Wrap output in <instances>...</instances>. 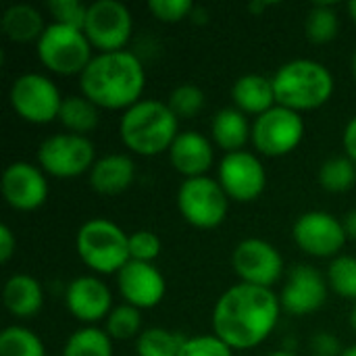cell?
I'll return each instance as SVG.
<instances>
[{
	"instance_id": "1",
	"label": "cell",
	"mask_w": 356,
	"mask_h": 356,
	"mask_svg": "<svg viewBox=\"0 0 356 356\" xmlns=\"http://www.w3.org/2000/svg\"><path fill=\"white\" fill-rule=\"evenodd\" d=\"M282 313L271 288L236 284L221 294L213 311V332L232 350L254 348L275 330Z\"/></svg>"
},
{
	"instance_id": "2",
	"label": "cell",
	"mask_w": 356,
	"mask_h": 356,
	"mask_svg": "<svg viewBox=\"0 0 356 356\" xmlns=\"http://www.w3.org/2000/svg\"><path fill=\"white\" fill-rule=\"evenodd\" d=\"M146 83L142 60L129 50L100 52L79 75L81 94L98 108L119 111L140 102Z\"/></svg>"
},
{
	"instance_id": "3",
	"label": "cell",
	"mask_w": 356,
	"mask_h": 356,
	"mask_svg": "<svg viewBox=\"0 0 356 356\" xmlns=\"http://www.w3.org/2000/svg\"><path fill=\"white\" fill-rule=\"evenodd\" d=\"M123 144L140 156H156L169 152L179 136V119L167 102L144 98L129 106L119 123Z\"/></svg>"
},
{
	"instance_id": "4",
	"label": "cell",
	"mask_w": 356,
	"mask_h": 356,
	"mask_svg": "<svg viewBox=\"0 0 356 356\" xmlns=\"http://www.w3.org/2000/svg\"><path fill=\"white\" fill-rule=\"evenodd\" d=\"M275 102L290 111H315L323 106L334 94L332 71L313 58H294L277 69L271 77Z\"/></svg>"
},
{
	"instance_id": "5",
	"label": "cell",
	"mask_w": 356,
	"mask_h": 356,
	"mask_svg": "<svg viewBox=\"0 0 356 356\" xmlns=\"http://www.w3.org/2000/svg\"><path fill=\"white\" fill-rule=\"evenodd\" d=\"M75 250L94 273H119L129 263V234L108 219H90L77 229Z\"/></svg>"
},
{
	"instance_id": "6",
	"label": "cell",
	"mask_w": 356,
	"mask_h": 356,
	"mask_svg": "<svg viewBox=\"0 0 356 356\" xmlns=\"http://www.w3.org/2000/svg\"><path fill=\"white\" fill-rule=\"evenodd\" d=\"M35 48L40 63L58 75H81L94 58L92 44L83 29L67 27L60 23L46 25L42 38L35 42Z\"/></svg>"
},
{
	"instance_id": "7",
	"label": "cell",
	"mask_w": 356,
	"mask_h": 356,
	"mask_svg": "<svg viewBox=\"0 0 356 356\" xmlns=\"http://www.w3.org/2000/svg\"><path fill=\"white\" fill-rule=\"evenodd\" d=\"M177 209L190 225L198 229H213L225 221L229 196L221 188L219 179L207 175L192 177L177 190Z\"/></svg>"
},
{
	"instance_id": "8",
	"label": "cell",
	"mask_w": 356,
	"mask_h": 356,
	"mask_svg": "<svg viewBox=\"0 0 356 356\" xmlns=\"http://www.w3.org/2000/svg\"><path fill=\"white\" fill-rule=\"evenodd\" d=\"M8 102L23 121L44 125L58 119L63 96L50 77L42 73H23L10 86Z\"/></svg>"
},
{
	"instance_id": "9",
	"label": "cell",
	"mask_w": 356,
	"mask_h": 356,
	"mask_svg": "<svg viewBox=\"0 0 356 356\" xmlns=\"http://www.w3.org/2000/svg\"><path fill=\"white\" fill-rule=\"evenodd\" d=\"M305 136V121L300 113L275 104L267 113L259 115L252 123V144L265 156L290 154Z\"/></svg>"
},
{
	"instance_id": "10",
	"label": "cell",
	"mask_w": 356,
	"mask_h": 356,
	"mask_svg": "<svg viewBox=\"0 0 356 356\" xmlns=\"http://www.w3.org/2000/svg\"><path fill=\"white\" fill-rule=\"evenodd\" d=\"M38 163L52 177H77L94 167V144L86 136L54 134L40 144Z\"/></svg>"
},
{
	"instance_id": "11",
	"label": "cell",
	"mask_w": 356,
	"mask_h": 356,
	"mask_svg": "<svg viewBox=\"0 0 356 356\" xmlns=\"http://www.w3.org/2000/svg\"><path fill=\"white\" fill-rule=\"evenodd\" d=\"M134 19L129 8L119 0H96L88 4V17L83 33L88 35L92 48L100 52L123 50L131 38Z\"/></svg>"
},
{
	"instance_id": "12",
	"label": "cell",
	"mask_w": 356,
	"mask_h": 356,
	"mask_svg": "<svg viewBox=\"0 0 356 356\" xmlns=\"http://www.w3.org/2000/svg\"><path fill=\"white\" fill-rule=\"evenodd\" d=\"M232 265L242 284L259 288H271L284 273V259L280 250L261 238L242 240L234 248Z\"/></svg>"
},
{
	"instance_id": "13",
	"label": "cell",
	"mask_w": 356,
	"mask_h": 356,
	"mask_svg": "<svg viewBox=\"0 0 356 356\" xmlns=\"http://www.w3.org/2000/svg\"><path fill=\"white\" fill-rule=\"evenodd\" d=\"M292 236L300 250L317 259H336L348 240L342 221L325 211H309L300 215L294 221Z\"/></svg>"
},
{
	"instance_id": "14",
	"label": "cell",
	"mask_w": 356,
	"mask_h": 356,
	"mask_svg": "<svg viewBox=\"0 0 356 356\" xmlns=\"http://www.w3.org/2000/svg\"><path fill=\"white\" fill-rule=\"evenodd\" d=\"M219 184L232 200L252 202L265 192L267 173L252 152H227L219 163Z\"/></svg>"
},
{
	"instance_id": "15",
	"label": "cell",
	"mask_w": 356,
	"mask_h": 356,
	"mask_svg": "<svg viewBox=\"0 0 356 356\" xmlns=\"http://www.w3.org/2000/svg\"><path fill=\"white\" fill-rule=\"evenodd\" d=\"M2 196L15 211H35L48 198V181L42 169L17 161L2 171Z\"/></svg>"
},
{
	"instance_id": "16",
	"label": "cell",
	"mask_w": 356,
	"mask_h": 356,
	"mask_svg": "<svg viewBox=\"0 0 356 356\" xmlns=\"http://www.w3.org/2000/svg\"><path fill=\"white\" fill-rule=\"evenodd\" d=\"M117 286L125 305H131L140 311L161 305L167 292V282L163 273L152 263L138 261H129L117 273Z\"/></svg>"
},
{
	"instance_id": "17",
	"label": "cell",
	"mask_w": 356,
	"mask_h": 356,
	"mask_svg": "<svg viewBox=\"0 0 356 356\" xmlns=\"http://www.w3.org/2000/svg\"><path fill=\"white\" fill-rule=\"evenodd\" d=\"M327 300V282L311 265H298L290 271L280 296L282 309L290 315H311Z\"/></svg>"
},
{
	"instance_id": "18",
	"label": "cell",
	"mask_w": 356,
	"mask_h": 356,
	"mask_svg": "<svg viewBox=\"0 0 356 356\" xmlns=\"http://www.w3.org/2000/svg\"><path fill=\"white\" fill-rule=\"evenodd\" d=\"M65 305L69 313L83 323H96L111 315L113 296L106 284L94 275L75 277L65 292Z\"/></svg>"
},
{
	"instance_id": "19",
	"label": "cell",
	"mask_w": 356,
	"mask_h": 356,
	"mask_svg": "<svg viewBox=\"0 0 356 356\" xmlns=\"http://www.w3.org/2000/svg\"><path fill=\"white\" fill-rule=\"evenodd\" d=\"M169 161L186 179L202 177L215 163L213 144L198 131H179L169 148Z\"/></svg>"
},
{
	"instance_id": "20",
	"label": "cell",
	"mask_w": 356,
	"mask_h": 356,
	"mask_svg": "<svg viewBox=\"0 0 356 356\" xmlns=\"http://www.w3.org/2000/svg\"><path fill=\"white\" fill-rule=\"evenodd\" d=\"M136 177V165L127 154H106L90 169V186L94 192L115 196L125 192Z\"/></svg>"
},
{
	"instance_id": "21",
	"label": "cell",
	"mask_w": 356,
	"mask_h": 356,
	"mask_svg": "<svg viewBox=\"0 0 356 356\" xmlns=\"http://www.w3.org/2000/svg\"><path fill=\"white\" fill-rule=\"evenodd\" d=\"M232 98L236 108H240L244 115H257V117L277 104L273 79L261 73H248L238 77L232 88Z\"/></svg>"
},
{
	"instance_id": "22",
	"label": "cell",
	"mask_w": 356,
	"mask_h": 356,
	"mask_svg": "<svg viewBox=\"0 0 356 356\" xmlns=\"http://www.w3.org/2000/svg\"><path fill=\"white\" fill-rule=\"evenodd\" d=\"M2 302L6 311L19 319L33 317L44 305V292L35 277L27 273L10 275L2 290Z\"/></svg>"
},
{
	"instance_id": "23",
	"label": "cell",
	"mask_w": 356,
	"mask_h": 356,
	"mask_svg": "<svg viewBox=\"0 0 356 356\" xmlns=\"http://www.w3.org/2000/svg\"><path fill=\"white\" fill-rule=\"evenodd\" d=\"M211 134H213V140L219 148H223L227 152H238L250 140L252 125L248 123L246 115L240 108L227 106V108H221L213 117Z\"/></svg>"
},
{
	"instance_id": "24",
	"label": "cell",
	"mask_w": 356,
	"mask_h": 356,
	"mask_svg": "<svg viewBox=\"0 0 356 356\" xmlns=\"http://www.w3.org/2000/svg\"><path fill=\"white\" fill-rule=\"evenodd\" d=\"M44 17L38 8L31 4H10L2 13V31L6 33L8 40L27 44V42H38L44 33Z\"/></svg>"
},
{
	"instance_id": "25",
	"label": "cell",
	"mask_w": 356,
	"mask_h": 356,
	"mask_svg": "<svg viewBox=\"0 0 356 356\" xmlns=\"http://www.w3.org/2000/svg\"><path fill=\"white\" fill-rule=\"evenodd\" d=\"M58 121L63 123V127H67L69 134L86 136L88 131L98 127L100 108L92 100H88L83 94L81 96H67V98H63Z\"/></svg>"
},
{
	"instance_id": "26",
	"label": "cell",
	"mask_w": 356,
	"mask_h": 356,
	"mask_svg": "<svg viewBox=\"0 0 356 356\" xmlns=\"http://www.w3.org/2000/svg\"><path fill=\"white\" fill-rule=\"evenodd\" d=\"M63 356H113V338L98 327H81L65 342Z\"/></svg>"
},
{
	"instance_id": "27",
	"label": "cell",
	"mask_w": 356,
	"mask_h": 356,
	"mask_svg": "<svg viewBox=\"0 0 356 356\" xmlns=\"http://www.w3.org/2000/svg\"><path fill=\"white\" fill-rule=\"evenodd\" d=\"M186 338L165 327H148L136 340L138 356H177Z\"/></svg>"
},
{
	"instance_id": "28",
	"label": "cell",
	"mask_w": 356,
	"mask_h": 356,
	"mask_svg": "<svg viewBox=\"0 0 356 356\" xmlns=\"http://www.w3.org/2000/svg\"><path fill=\"white\" fill-rule=\"evenodd\" d=\"M0 356H46L42 340L27 327L8 325L0 332Z\"/></svg>"
},
{
	"instance_id": "29",
	"label": "cell",
	"mask_w": 356,
	"mask_h": 356,
	"mask_svg": "<svg viewBox=\"0 0 356 356\" xmlns=\"http://www.w3.org/2000/svg\"><path fill=\"white\" fill-rule=\"evenodd\" d=\"M319 184L323 190L340 194L356 184V165L348 156H332L319 169Z\"/></svg>"
},
{
	"instance_id": "30",
	"label": "cell",
	"mask_w": 356,
	"mask_h": 356,
	"mask_svg": "<svg viewBox=\"0 0 356 356\" xmlns=\"http://www.w3.org/2000/svg\"><path fill=\"white\" fill-rule=\"evenodd\" d=\"M338 15L334 10L332 4L327 2H319V4H313L309 15H307V38L313 42V44H327L332 42L336 35H338Z\"/></svg>"
},
{
	"instance_id": "31",
	"label": "cell",
	"mask_w": 356,
	"mask_h": 356,
	"mask_svg": "<svg viewBox=\"0 0 356 356\" xmlns=\"http://www.w3.org/2000/svg\"><path fill=\"white\" fill-rule=\"evenodd\" d=\"M142 315L140 309L131 305H119L106 317V334L113 340H131L142 332Z\"/></svg>"
},
{
	"instance_id": "32",
	"label": "cell",
	"mask_w": 356,
	"mask_h": 356,
	"mask_svg": "<svg viewBox=\"0 0 356 356\" xmlns=\"http://www.w3.org/2000/svg\"><path fill=\"white\" fill-rule=\"evenodd\" d=\"M327 284L332 286V290L344 298H353L356 300V259L342 254L336 257L330 263L327 269Z\"/></svg>"
},
{
	"instance_id": "33",
	"label": "cell",
	"mask_w": 356,
	"mask_h": 356,
	"mask_svg": "<svg viewBox=\"0 0 356 356\" xmlns=\"http://www.w3.org/2000/svg\"><path fill=\"white\" fill-rule=\"evenodd\" d=\"M167 104L177 119H192L204 106V92L194 83H179L173 88Z\"/></svg>"
},
{
	"instance_id": "34",
	"label": "cell",
	"mask_w": 356,
	"mask_h": 356,
	"mask_svg": "<svg viewBox=\"0 0 356 356\" xmlns=\"http://www.w3.org/2000/svg\"><path fill=\"white\" fill-rule=\"evenodd\" d=\"M46 6L54 19L52 23L83 29L86 17H88V6L83 2H79V0H50Z\"/></svg>"
},
{
	"instance_id": "35",
	"label": "cell",
	"mask_w": 356,
	"mask_h": 356,
	"mask_svg": "<svg viewBox=\"0 0 356 356\" xmlns=\"http://www.w3.org/2000/svg\"><path fill=\"white\" fill-rule=\"evenodd\" d=\"M161 254V240L154 232L138 229L129 234V261L152 263Z\"/></svg>"
},
{
	"instance_id": "36",
	"label": "cell",
	"mask_w": 356,
	"mask_h": 356,
	"mask_svg": "<svg viewBox=\"0 0 356 356\" xmlns=\"http://www.w3.org/2000/svg\"><path fill=\"white\" fill-rule=\"evenodd\" d=\"M177 356H234V350L213 334V336L186 338Z\"/></svg>"
},
{
	"instance_id": "37",
	"label": "cell",
	"mask_w": 356,
	"mask_h": 356,
	"mask_svg": "<svg viewBox=\"0 0 356 356\" xmlns=\"http://www.w3.org/2000/svg\"><path fill=\"white\" fill-rule=\"evenodd\" d=\"M148 10L163 23H179L194 13L192 0H150Z\"/></svg>"
},
{
	"instance_id": "38",
	"label": "cell",
	"mask_w": 356,
	"mask_h": 356,
	"mask_svg": "<svg viewBox=\"0 0 356 356\" xmlns=\"http://www.w3.org/2000/svg\"><path fill=\"white\" fill-rule=\"evenodd\" d=\"M311 350H313L315 356H342V353H344L340 342L332 334H327V332H321V334L313 336Z\"/></svg>"
},
{
	"instance_id": "39",
	"label": "cell",
	"mask_w": 356,
	"mask_h": 356,
	"mask_svg": "<svg viewBox=\"0 0 356 356\" xmlns=\"http://www.w3.org/2000/svg\"><path fill=\"white\" fill-rule=\"evenodd\" d=\"M15 248H17V238L13 229L8 225H0V261L8 263L10 257L15 254Z\"/></svg>"
},
{
	"instance_id": "40",
	"label": "cell",
	"mask_w": 356,
	"mask_h": 356,
	"mask_svg": "<svg viewBox=\"0 0 356 356\" xmlns=\"http://www.w3.org/2000/svg\"><path fill=\"white\" fill-rule=\"evenodd\" d=\"M342 144H344L346 156L356 165V115L346 123V127H344Z\"/></svg>"
},
{
	"instance_id": "41",
	"label": "cell",
	"mask_w": 356,
	"mask_h": 356,
	"mask_svg": "<svg viewBox=\"0 0 356 356\" xmlns=\"http://www.w3.org/2000/svg\"><path fill=\"white\" fill-rule=\"evenodd\" d=\"M342 225H344V232H346V238L356 240V209L346 213V217L342 219Z\"/></svg>"
},
{
	"instance_id": "42",
	"label": "cell",
	"mask_w": 356,
	"mask_h": 356,
	"mask_svg": "<svg viewBox=\"0 0 356 356\" xmlns=\"http://www.w3.org/2000/svg\"><path fill=\"white\" fill-rule=\"evenodd\" d=\"M348 13H350L353 21H355V23H356V0H353V2L348 4Z\"/></svg>"
},
{
	"instance_id": "43",
	"label": "cell",
	"mask_w": 356,
	"mask_h": 356,
	"mask_svg": "<svg viewBox=\"0 0 356 356\" xmlns=\"http://www.w3.org/2000/svg\"><path fill=\"white\" fill-rule=\"evenodd\" d=\"M342 356H356V344H353V346H348V348H344V353H342Z\"/></svg>"
},
{
	"instance_id": "44",
	"label": "cell",
	"mask_w": 356,
	"mask_h": 356,
	"mask_svg": "<svg viewBox=\"0 0 356 356\" xmlns=\"http://www.w3.org/2000/svg\"><path fill=\"white\" fill-rule=\"evenodd\" d=\"M350 325H353V330L356 332V305L355 309H353V313H350Z\"/></svg>"
},
{
	"instance_id": "45",
	"label": "cell",
	"mask_w": 356,
	"mask_h": 356,
	"mask_svg": "<svg viewBox=\"0 0 356 356\" xmlns=\"http://www.w3.org/2000/svg\"><path fill=\"white\" fill-rule=\"evenodd\" d=\"M269 356H296V355H292V353H288V350H277V353H271Z\"/></svg>"
},
{
	"instance_id": "46",
	"label": "cell",
	"mask_w": 356,
	"mask_h": 356,
	"mask_svg": "<svg viewBox=\"0 0 356 356\" xmlns=\"http://www.w3.org/2000/svg\"><path fill=\"white\" fill-rule=\"evenodd\" d=\"M353 69H355V77H356V54H355V60H353Z\"/></svg>"
}]
</instances>
